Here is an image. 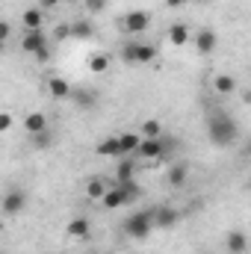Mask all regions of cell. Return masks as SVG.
<instances>
[{
	"label": "cell",
	"mask_w": 251,
	"mask_h": 254,
	"mask_svg": "<svg viewBox=\"0 0 251 254\" xmlns=\"http://www.w3.org/2000/svg\"><path fill=\"white\" fill-rule=\"evenodd\" d=\"M225 249L231 254H246V249H249V237L243 234V231H231L228 237H225Z\"/></svg>",
	"instance_id": "cell-16"
},
{
	"label": "cell",
	"mask_w": 251,
	"mask_h": 254,
	"mask_svg": "<svg viewBox=\"0 0 251 254\" xmlns=\"http://www.w3.org/2000/svg\"><path fill=\"white\" fill-rule=\"evenodd\" d=\"M187 178H189V166L187 163H175V166L166 172V184L175 187V190H181V187L187 184Z\"/></svg>",
	"instance_id": "cell-13"
},
{
	"label": "cell",
	"mask_w": 251,
	"mask_h": 254,
	"mask_svg": "<svg viewBox=\"0 0 251 254\" xmlns=\"http://www.w3.org/2000/svg\"><path fill=\"white\" fill-rule=\"evenodd\" d=\"M127 254H136V252H127Z\"/></svg>",
	"instance_id": "cell-34"
},
{
	"label": "cell",
	"mask_w": 251,
	"mask_h": 254,
	"mask_svg": "<svg viewBox=\"0 0 251 254\" xmlns=\"http://www.w3.org/2000/svg\"><path fill=\"white\" fill-rule=\"evenodd\" d=\"M169 42H172L175 48L189 45V27L187 24H172V27H169Z\"/></svg>",
	"instance_id": "cell-20"
},
{
	"label": "cell",
	"mask_w": 251,
	"mask_h": 254,
	"mask_svg": "<svg viewBox=\"0 0 251 254\" xmlns=\"http://www.w3.org/2000/svg\"><path fill=\"white\" fill-rule=\"evenodd\" d=\"M246 157H251V136H249V142H246V151H243Z\"/></svg>",
	"instance_id": "cell-33"
},
{
	"label": "cell",
	"mask_w": 251,
	"mask_h": 254,
	"mask_svg": "<svg viewBox=\"0 0 251 254\" xmlns=\"http://www.w3.org/2000/svg\"><path fill=\"white\" fill-rule=\"evenodd\" d=\"M154 57H157V48L154 45H142V42H130L122 48V60L130 65H148L154 63Z\"/></svg>",
	"instance_id": "cell-6"
},
{
	"label": "cell",
	"mask_w": 251,
	"mask_h": 254,
	"mask_svg": "<svg viewBox=\"0 0 251 254\" xmlns=\"http://www.w3.org/2000/svg\"><path fill=\"white\" fill-rule=\"evenodd\" d=\"M86 195H89V198H101V201H104L107 187H104L101 181H89V184H86Z\"/></svg>",
	"instance_id": "cell-26"
},
{
	"label": "cell",
	"mask_w": 251,
	"mask_h": 254,
	"mask_svg": "<svg viewBox=\"0 0 251 254\" xmlns=\"http://www.w3.org/2000/svg\"><path fill=\"white\" fill-rule=\"evenodd\" d=\"M136 198H142V187H139L136 181H125V184H116L113 190H107L104 207H107V210H116V207H125V204L136 201Z\"/></svg>",
	"instance_id": "cell-2"
},
{
	"label": "cell",
	"mask_w": 251,
	"mask_h": 254,
	"mask_svg": "<svg viewBox=\"0 0 251 254\" xmlns=\"http://www.w3.org/2000/svg\"><path fill=\"white\" fill-rule=\"evenodd\" d=\"M249 192H251V184H249Z\"/></svg>",
	"instance_id": "cell-35"
},
{
	"label": "cell",
	"mask_w": 251,
	"mask_h": 254,
	"mask_svg": "<svg viewBox=\"0 0 251 254\" xmlns=\"http://www.w3.org/2000/svg\"><path fill=\"white\" fill-rule=\"evenodd\" d=\"M213 89H216L219 95H234V92H237V80H234L231 74H216V77H213Z\"/></svg>",
	"instance_id": "cell-19"
},
{
	"label": "cell",
	"mask_w": 251,
	"mask_h": 254,
	"mask_svg": "<svg viewBox=\"0 0 251 254\" xmlns=\"http://www.w3.org/2000/svg\"><path fill=\"white\" fill-rule=\"evenodd\" d=\"M237 133H240V125H237L225 110H219V107L207 110V139H210L213 145L228 148V145H234Z\"/></svg>",
	"instance_id": "cell-1"
},
{
	"label": "cell",
	"mask_w": 251,
	"mask_h": 254,
	"mask_svg": "<svg viewBox=\"0 0 251 254\" xmlns=\"http://www.w3.org/2000/svg\"><path fill=\"white\" fill-rule=\"evenodd\" d=\"M122 27H125L127 33H145L148 27H151V15L148 12H142V9H133V12H127L125 18H122Z\"/></svg>",
	"instance_id": "cell-7"
},
{
	"label": "cell",
	"mask_w": 251,
	"mask_h": 254,
	"mask_svg": "<svg viewBox=\"0 0 251 254\" xmlns=\"http://www.w3.org/2000/svg\"><path fill=\"white\" fill-rule=\"evenodd\" d=\"M107 3H110V0H86V9H89L92 15H101V12L107 9Z\"/></svg>",
	"instance_id": "cell-28"
},
{
	"label": "cell",
	"mask_w": 251,
	"mask_h": 254,
	"mask_svg": "<svg viewBox=\"0 0 251 254\" xmlns=\"http://www.w3.org/2000/svg\"><path fill=\"white\" fill-rule=\"evenodd\" d=\"M74 101H77V107H83V110H89V107H95V101H98V95H92V92H80V89H74V95H71Z\"/></svg>",
	"instance_id": "cell-25"
},
{
	"label": "cell",
	"mask_w": 251,
	"mask_h": 254,
	"mask_svg": "<svg viewBox=\"0 0 251 254\" xmlns=\"http://www.w3.org/2000/svg\"><path fill=\"white\" fill-rule=\"evenodd\" d=\"M195 48H198V54L210 57V54L219 48V36H216L210 27H204V30H198V33H195Z\"/></svg>",
	"instance_id": "cell-8"
},
{
	"label": "cell",
	"mask_w": 251,
	"mask_h": 254,
	"mask_svg": "<svg viewBox=\"0 0 251 254\" xmlns=\"http://www.w3.org/2000/svg\"><path fill=\"white\" fill-rule=\"evenodd\" d=\"M136 166H139V160H136V157H122V160H116V184L133 181Z\"/></svg>",
	"instance_id": "cell-10"
},
{
	"label": "cell",
	"mask_w": 251,
	"mask_h": 254,
	"mask_svg": "<svg viewBox=\"0 0 251 254\" xmlns=\"http://www.w3.org/2000/svg\"><path fill=\"white\" fill-rule=\"evenodd\" d=\"M48 127H51V122H48V116H45V113H30V116H24V130H27L30 136L45 133Z\"/></svg>",
	"instance_id": "cell-12"
},
{
	"label": "cell",
	"mask_w": 251,
	"mask_h": 254,
	"mask_svg": "<svg viewBox=\"0 0 251 254\" xmlns=\"http://www.w3.org/2000/svg\"><path fill=\"white\" fill-rule=\"evenodd\" d=\"M24 30H42V6L39 9H24Z\"/></svg>",
	"instance_id": "cell-22"
},
{
	"label": "cell",
	"mask_w": 251,
	"mask_h": 254,
	"mask_svg": "<svg viewBox=\"0 0 251 254\" xmlns=\"http://www.w3.org/2000/svg\"><path fill=\"white\" fill-rule=\"evenodd\" d=\"M107 68H110V54L98 51V54H92V57H89V71H92V74H104Z\"/></svg>",
	"instance_id": "cell-21"
},
{
	"label": "cell",
	"mask_w": 251,
	"mask_h": 254,
	"mask_svg": "<svg viewBox=\"0 0 251 254\" xmlns=\"http://www.w3.org/2000/svg\"><path fill=\"white\" fill-rule=\"evenodd\" d=\"M65 231H68V237H71V240H86V237H89V231H92V225H89V219H86V216H74V219L68 222V228H65Z\"/></svg>",
	"instance_id": "cell-14"
},
{
	"label": "cell",
	"mask_w": 251,
	"mask_h": 254,
	"mask_svg": "<svg viewBox=\"0 0 251 254\" xmlns=\"http://www.w3.org/2000/svg\"><path fill=\"white\" fill-rule=\"evenodd\" d=\"M12 127V116L9 113H0V130H9Z\"/></svg>",
	"instance_id": "cell-29"
},
{
	"label": "cell",
	"mask_w": 251,
	"mask_h": 254,
	"mask_svg": "<svg viewBox=\"0 0 251 254\" xmlns=\"http://www.w3.org/2000/svg\"><path fill=\"white\" fill-rule=\"evenodd\" d=\"M48 92H51L57 101H65V98H71V95H74L71 83L63 80V77H48Z\"/></svg>",
	"instance_id": "cell-15"
},
{
	"label": "cell",
	"mask_w": 251,
	"mask_h": 254,
	"mask_svg": "<svg viewBox=\"0 0 251 254\" xmlns=\"http://www.w3.org/2000/svg\"><path fill=\"white\" fill-rule=\"evenodd\" d=\"M39 3H42V9H54V6H60L63 0H39Z\"/></svg>",
	"instance_id": "cell-31"
},
{
	"label": "cell",
	"mask_w": 251,
	"mask_h": 254,
	"mask_svg": "<svg viewBox=\"0 0 251 254\" xmlns=\"http://www.w3.org/2000/svg\"><path fill=\"white\" fill-rule=\"evenodd\" d=\"M92 33H95V27L89 21H71V36L74 39H89Z\"/></svg>",
	"instance_id": "cell-23"
},
{
	"label": "cell",
	"mask_w": 251,
	"mask_h": 254,
	"mask_svg": "<svg viewBox=\"0 0 251 254\" xmlns=\"http://www.w3.org/2000/svg\"><path fill=\"white\" fill-rule=\"evenodd\" d=\"M24 207H27V192L24 190L6 192V198H3V213H6V216H18Z\"/></svg>",
	"instance_id": "cell-9"
},
{
	"label": "cell",
	"mask_w": 251,
	"mask_h": 254,
	"mask_svg": "<svg viewBox=\"0 0 251 254\" xmlns=\"http://www.w3.org/2000/svg\"><path fill=\"white\" fill-rule=\"evenodd\" d=\"M178 219H181V213H178L175 207H157V210H154V225H157V228H175Z\"/></svg>",
	"instance_id": "cell-11"
},
{
	"label": "cell",
	"mask_w": 251,
	"mask_h": 254,
	"mask_svg": "<svg viewBox=\"0 0 251 254\" xmlns=\"http://www.w3.org/2000/svg\"><path fill=\"white\" fill-rule=\"evenodd\" d=\"M51 142H54L51 130H45V133H36V136H33V145H36V148H51Z\"/></svg>",
	"instance_id": "cell-27"
},
{
	"label": "cell",
	"mask_w": 251,
	"mask_h": 254,
	"mask_svg": "<svg viewBox=\"0 0 251 254\" xmlns=\"http://www.w3.org/2000/svg\"><path fill=\"white\" fill-rule=\"evenodd\" d=\"M21 51L24 54H33L36 60H48L51 51H48V36L42 30H24V39H21Z\"/></svg>",
	"instance_id": "cell-5"
},
{
	"label": "cell",
	"mask_w": 251,
	"mask_h": 254,
	"mask_svg": "<svg viewBox=\"0 0 251 254\" xmlns=\"http://www.w3.org/2000/svg\"><path fill=\"white\" fill-rule=\"evenodd\" d=\"M181 3H187V0H166V6H169V9H178Z\"/></svg>",
	"instance_id": "cell-32"
},
{
	"label": "cell",
	"mask_w": 251,
	"mask_h": 254,
	"mask_svg": "<svg viewBox=\"0 0 251 254\" xmlns=\"http://www.w3.org/2000/svg\"><path fill=\"white\" fill-rule=\"evenodd\" d=\"M95 154H98V157H116V160H122V145H119V136H110V139L98 142V145H95Z\"/></svg>",
	"instance_id": "cell-17"
},
{
	"label": "cell",
	"mask_w": 251,
	"mask_h": 254,
	"mask_svg": "<svg viewBox=\"0 0 251 254\" xmlns=\"http://www.w3.org/2000/svg\"><path fill=\"white\" fill-rule=\"evenodd\" d=\"M169 154H172V139H163V136L145 139V136H142V145H139V151H136V160L157 163V160H166Z\"/></svg>",
	"instance_id": "cell-4"
},
{
	"label": "cell",
	"mask_w": 251,
	"mask_h": 254,
	"mask_svg": "<svg viewBox=\"0 0 251 254\" xmlns=\"http://www.w3.org/2000/svg\"><path fill=\"white\" fill-rule=\"evenodd\" d=\"M89 254H92V252H89Z\"/></svg>",
	"instance_id": "cell-36"
},
{
	"label": "cell",
	"mask_w": 251,
	"mask_h": 254,
	"mask_svg": "<svg viewBox=\"0 0 251 254\" xmlns=\"http://www.w3.org/2000/svg\"><path fill=\"white\" fill-rule=\"evenodd\" d=\"M154 228H157L154 225V210H139V213L125 219V234L130 240H145Z\"/></svg>",
	"instance_id": "cell-3"
},
{
	"label": "cell",
	"mask_w": 251,
	"mask_h": 254,
	"mask_svg": "<svg viewBox=\"0 0 251 254\" xmlns=\"http://www.w3.org/2000/svg\"><path fill=\"white\" fill-rule=\"evenodd\" d=\"M142 136H145V139H157V136H163V125H160L157 119H145V122H142Z\"/></svg>",
	"instance_id": "cell-24"
},
{
	"label": "cell",
	"mask_w": 251,
	"mask_h": 254,
	"mask_svg": "<svg viewBox=\"0 0 251 254\" xmlns=\"http://www.w3.org/2000/svg\"><path fill=\"white\" fill-rule=\"evenodd\" d=\"M119 145H122V157H136V151L142 145V136L139 133H122L119 136Z\"/></svg>",
	"instance_id": "cell-18"
},
{
	"label": "cell",
	"mask_w": 251,
	"mask_h": 254,
	"mask_svg": "<svg viewBox=\"0 0 251 254\" xmlns=\"http://www.w3.org/2000/svg\"><path fill=\"white\" fill-rule=\"evenodd\" d=\"M9 30H12L9 21H3V24H0V39H9Z\"/></svg>",
	"instance_id": "cell-30"
}]
</instances>
